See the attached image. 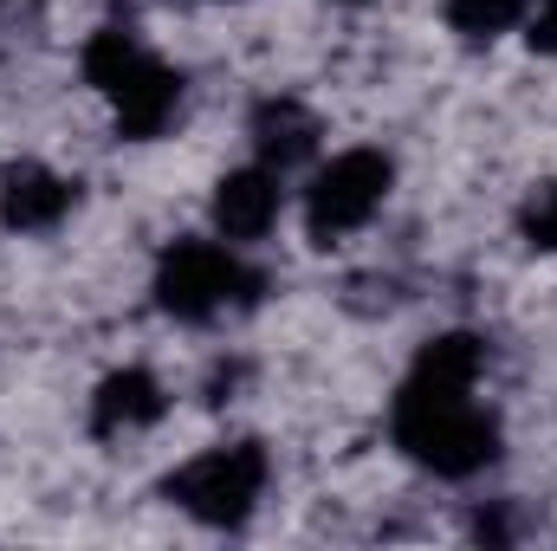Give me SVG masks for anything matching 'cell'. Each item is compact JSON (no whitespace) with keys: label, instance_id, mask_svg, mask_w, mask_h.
Listing matches in <instances>:
<instances>
[{"label":"cell","instance_id":"1","mask_svg":"<svg viewBox=\"0 0 557 551\" xmlns=\"http://www.w3.org/2000/svg\"><path fill=\"white\" fill-rule=\"evenodd\" d=\"M480 377H486V344L473 331H441L421 344L416 370L389 409V434L416 467L441 480H473L480 467L499 461V421L473 403Z\"/></svg>","mask_w":557,"mask_h":551},{"label":"cell","instance_id":"2","mask_svg":"<svg viewBox=\"0 0 557 551\" xmlns=\"http://www.w3.org/2000/svg\"><path fill=\"white\" fill-rule=\"evenodd\" d=\"M85 78L111 105L117 131L137 137V143L162 137L175 124V111H182V72L162 65L131 26H98L85 39Z\"/></svg>","mask_w":557,"mask_h":551},{"label":"cell","instance_id":"3","mask_svg":"<svg viewBox=\"0 0 557 551\" xmlns=\"http://www.w3.org/2000/svg\"><path fill=\"white\" fill-rule=\"evenodd\" d=\"M389 188H396V162L383 149H337L305 188V234H311V247H337L344 234L370 228L383 215Z\"/></svg>","mask_w":557,"mask_h":551},{"label":"cell","instance_id":"4","mask_svg":"<svg viewBox=\"0 0 557 551\" xmlns=\"http://www.w3.org/2000/svg\"><path fill=\"white\" fill-rule=\"evenodd\" d=\"M267 474L273 467H267V448L260 441H227V448H208L188 467H175L162 493L188 519H201V526H247V513L267 493Z\"/></svg>","mask_w":557,"mask_h":551},{"label":"cell","instance_id":"5","mask_svg":"<svg viewBox=\"0 0 557 551\" xmlns=\"http://www.w3.org/2000/svg\"><path fill=\"white\" fill-rule=\"evenodd\" d=\"M253 285H260V279L247 273L240 254L221 247V241H175V247L156 260V305H162L169 318H182V325H201V318H214V311L253 298Z\"/></svg>","mask_w":557,"mask_h":551},{"label":"cell","instance_id":"6","mask_svg":"<svg viewBox=\"0 0 557 551\" xmlns=\"http://www.w3.org/2000/svg\"><path fill=\"white\" fill-rule=\"evenodd\" d=\"M78 208V182H65L46 162H7L0 169V228L13 234H52Z\"/></svg>","mask_w":557,"mask_h":551},{"label":"cell","instance_id":"7","mask_svg":"<svg viewBox=\"0 0 557 551\" xmlns=\"http://www.w3.org/2000/svg\"><path fill=\"white\" fill-rule=\"evenodd\" d=\"M169 409V396H162V383L149 377V370H111L104 383H98V396H91V434L98 441H117V434H137L149 421H162Z\"/></svg>","mask_w":557,"mask_h":551},{"label":"cell","instance_id":"8","mask_svg":"<svg viewBox=\"0 0 557 551\" xmlns=\"http://www.w3.org/2000/svg\"><path fill=\"white\" fill-rule=\"evenodd\" d=\"M278 221V169H234L214 188V228L221 241H260Z\"/></svg>","mask_w":557,"mask_h":551},{"label":"cell","instance_id":"9","mask_svg":"<svg viewBox=\"0 0 557 551\" xmlns=\"http://www.w3.org/2000/svg\"><path fill=\"white\" fill-rule=\"evenodd\" d=\"M253 149H260V162L267 169H292V162H305L311 149H318V118L298 105V98H267L260 111H253Z\"/></svg>","mask_w":557,"mask_h":551},{"label":"cell","instance_id":"10","mask_svg":"<svg viewBox=\"0 0 557 551\" xmlns=\"http://www.w3.org/2000/svg\"><path fill=\"white\" fill-rule=\"evenodd\" d=\"M525 13H532V0H447V26H454L460 39H473V46L512 33Z\"/></svg>","mask_w":557,"mask_h":551},{"label":"cell","instance_id":"11","mask_svg":"<svg viewBox=\"0 0 557 551\" xmlns=\"http://www.w3.org/2000/svg\"><path fill=\"white\" fill-rule=\"evenodd\" d=\"M519 234L539 247V254H557V188H545L532 208H525V221H519Z\"/></svg>","mask_w":557,"mask_h":551},{"label":"cell","instance_id":"12","mask_svg":"<svg viewBox=\"0 0 557 551\" xmlns=\"http://www.w3.org/2000/svg\"><path fill=\"white\" fill-rule=\"evenodd\" d=\"M525 20H532V33H525V39H532L539 52H552V59H557V0H532V13H525Z\"/></svg>","mask_w":557,"mask_h":551},{"label":"cell","instance_id":"13","mask_svg":"<svg viewBox=\"0 0 557 551\" xmlns=\"http://www.w3.org/2000/svg\"><path fill=\"white\" fill-rule=\"evenodd\" d=\"M350 7H363V0H350Z\"/></svg>","mask_w":557,"mask_h":551}]
</instances>
